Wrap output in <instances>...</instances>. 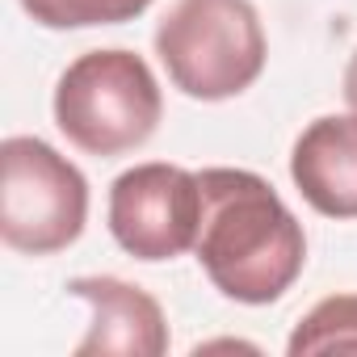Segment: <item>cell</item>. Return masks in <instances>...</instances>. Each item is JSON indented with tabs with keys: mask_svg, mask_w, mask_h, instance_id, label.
<instances>
[{
	"mask_svg": "<svg viewBox=\"0 0 357 357\" xmlns=\"http://www.w3.org/2000/svg\"><path fill=\"white\" fill-rule=\"evenodd\" d=\"M202 181L181 164H135L109 185V231L135 261H172L198 244Z\"/></svg>",
	"mask_w": 357,
	"mask_h": 357,
	"instance_id": "cell-5",
	"label": "cell"
},
{
	"mask_svg": "<svg viewBox=\"0 0 357 357\" xmlns=\"http://www.w3.org/2000/svg\"><path fill=\"white\" fill-rule=\"evenodd\" d=\"M68 294L93 307V324L76 344V357H97V353L164 357L168 353V319L143 286H130L109 273H93V278H72Z\"/></svg>",
	"mask_w": 357,
	"mask_h": 357,
	"instance_id": "cell-6",
	"label": "cell"
},
{
	"mask_svg": "<svg viewBox=\"0 0 357 357\" xmlns=\"http://www.w3.org/2000/svg\"><path fill=\"white\" fill-rule=\"evenodd\" d=\"M151 0H22V9L47 30H84V26H122L135 22Z\"/></svg>",
	"mask_w": 357,
	"mask_h": 357,
	"instance_id": "cell-9",
	"label": "cell"
},
{
	"mask_svg": "<svg viewBox=\"0 0 357 357\" xmlns=\"http://www.w3.org/2000/svg\"><path fill=\"white\" fill-rule=\"evenodd\" d=\"M344 101H349V109L357 114V51H353V59H349V68H344Z\"/></svg>",
	"mask_w": 357,
	"mask_h": 357,
	"instance_id": "cell-10",
	"label": "cell"
},
{
	"mask_svg": "<svg viewBox=\"0 0 357 357\" xmlns=\"http://www.w3.org/2000/svg\"><path fill=\"white\" fill-rule=\"evenodd\" d=\"M353 349L357 353V294H332L324 303H315L290 332L286 353L290 357H307V353H340Z\"/></svg>",
	"mask_w": 357,
	"mask_h": 357,
	"instance_id": "cell-8",
	"label": "cell"
},
{
	"mask_svg": "<svg viewBox=\"0 0 357 357\" xmlns=\"http://www.w3.org/2000/svg\"><path fill=\"white\" fill-rule=\"evenodd\" d=\"M155 55L194 101H227L257 84L269 47L252 0H176L155 26Z\"/></svg>",
	"mask_w": 357,
	"mask_h": 357,
	"instance_id": "cell-3",
	"label": "cell"
},
{
	"mask_svg": "<svg viewBox=\"0 0 357 357\" xmlns=\"http://www.w3.org/2000/svg\"><path fill=\"white\" fill-rule=\"evenodd\" d=\"M164 114V93L143 55L109 47L84 51L55 84V126L84 155H126L143 147Z\"/></svg>",
	"mask_w": 357,
	"mask_h": 357,
	"instance_id": "cell-2",
	"label": "cell"
},
{
	"mask_svg": "<svg viewBox=\"0 0 357 357\" xmlns=\"http://www.w3.org/2000/svg\"><path fill=\"white\" fill-rule=\"evenodd\" d=\"M290 181L324 219H357V114H324L290 147Z\"/></svg>",
	"mask_w": 357,
	"mask_h": 357,
	"instance_id": "cell-7",
	"label": "cell"
},
{
	"mask_svg": "<svg viewBox=\"0 0 357 357\" xmlns=\"http://www.w3.org/2000/svg\"><path fill=\"white\" fill-rule=\"evenodd\" d=\"M0 236L13 252L51 257L80 240L89 223V181L47 139L0 143Z\"/></svg>",
	"mask_w": 357,
	"mask_h": 357,
	"instance_id": "cell-4",
	"label": "cell"
},
{
	"mask_svg": "<svg viewBox=\"0 0 357 357\" xmlns=\"http://www.w3.org/2000/svg\"><path fill=\"white\" fill-rule=\"evenodd\" d=\"M198 261L219 294L265 307L278 303L307 265V236L278 190L252 168H202Z\"/></svg>",
	"mask_w": 357,
	"mask_h": 357,
	"instance_id": "cell-1",
	"label": "cell"
}]
</instances>
